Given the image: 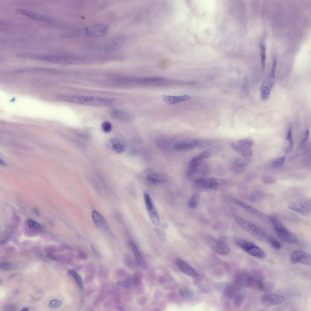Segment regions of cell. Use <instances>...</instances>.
I'll list each match as a JSON object with an SVG mask.
<instances>
[{"label":"cell","mask_w":311,"mask_h":311,"mask_svg":"<svg viewBox=\"0 0 311 311\" xmlns=\"http://www.w3.org/2000/svg\"><path fill=\"white\" fill-rule=\"evenodd\" d=\"M28 224L29 226L31 227L36 228L39 227V224L38 223L32 220H29Z\"/></svg>","instance_id":"cell-48"},{"label":"cell","mask_w":311,"mask_h":311,"mask_svg":"<svg viewBox=\"0 0 311 311\" xmlns=\"http://www.w3.org/2000/svg\"><path fill=\"white\" fill-rule=\"evenodd\" d=\"M21 310L24 311H27L28 310V309L27 308L25 307V308H22V309Z\"/></svg>","instance_id":"cell-50"},{"label":"cell","mask_w":311,"mask_h":311,"mask_svg":"<svg viewBox=\"0 0 311 311\" xmlns=\"http://www.w3.org/2000/svg\"><path fill=\"white\" fill-rule=\"evenodd\" d=\"M132 279L128 278L120 283V285L122 286L127 287L129 286L132 282Z\"/></svg>","instance_id":"cell-45"},{"label":"cell","mask_w":311,"mask_h":311,"mask_svg":"<svg viewBox=\"0 0 311 311\" xmlns=\"http://www.w3.org/2000/svg\"><path fill=\"white\" fill-rule=\"evenodd\" d=\"M203 159L199 154L195 156L191 159L186 171V175L188 177L191 176L194 174Z\"/></svg>","instance_id":"cell-20"},{"label":"cell","mask_w":311,"mask_h":311,"mask_svg":"<svg viewBox=\"0 0 311 311\" xmlns=\"http://www.w3.org/2000/svg\"><path fill=\"white\" fill-rule=\"evenodd\" d=\"M179 292L182 296L186 298L190 297L193 295L192 292L186 289L183 288L180 289Z\"/></svg>","instance_id":"cell-38"},{"label":"cell","mask_w":311,"mask_h":311,"mask_svg":"<svg viewBox=\"0 0 311 311\" xmlns=\"http://www.w3.org/2000/svg\"><path fill=\"white\" fill-rule=\"evenodd\" d=\"M229 8H230V7H229ZM228 12H229V11H228ZM226 20H227V19H226Z\"/></svg>","instance_id":"cell-54"},{"label":"cell","mask_w":311,"mask_h":311,"mask_svg":"<svg viewBox=\"0 0 311 311\" xmlns=\"http://www.w3.org/2000/svg\"><path fill=\"white\" fill-rule=\"evenodd\" d=\"M208 242L212 250L220 255H227L230 253L229 246L221 240L211 237L208 239Z\"/></svg>","instance_id":"cell-10"},{"label":"cell","mask_w":311,"mask_h":311,"mask_svg":"<svg viewBox=\"0 0 311 311\" xmlns=\"http://www.w3.org/2000/svg\"><path fill=\"white\" fill-rule=\"evenodd\" d=\"M288 141H289V145L288 146L286 149V151L287 153L289 152L292 150L293 148L294 145L293 141L292 138V137L290 138Z\"/></svg>","instance_id":"cell-46"},{"label":"cell","mask_w":311,"mask_h":311,"mask_svg":"<svg viewBox=\"0 0 311 311\" xmlns=\"http://www.w3.org/2000/svg\"><path fill=\"white\" fill-rule=\"evenodd\" d=\"M16 306L15 305L13 304H8L4 306V309L5 310H15Z\"/></svg>","instance_id":"cell-47"},{"label":"cell","mask_w":311,"mask_h":311,"mask_svg":"<svg viewBox=\"0 0 311 311\" xmlns=\"http://www.w3.org/2000/svg\"><path fill=\"white\" fill-rule=\"evenodd\" d=\"M292 137V128H290L288 131L286 139L287 140H288L290 138Z\"/></svg>","instance_id":"cell-49"},{"label":"cell","mask_w":311,"mask_h":311,"mask_svg":"<svg viewBox=\"0 0 311 311\" xmlns=\"http://www.w3.org/2000/svg\"><path fill=\"white\" fill-rule=\"evenodd\" d=\"M190 98L188 95L178 96L163 95L162 97V100L165 103L169 104H174L186 101L189 100Z\"/></svg>","instance_id":"cell-21"},{"label":"cell","mask_w":311,"mask_h":311,"mask_svg":"<svg viewBox=\"0 0 311 311\" xmlns=\"http://www.w3.org/2000/svg\"><path fill=\"white\" fill-rule=\"evenodd\" d=\"M142 278V274L141 272H136L133 276L132 280L134 285L136 286H139L141 283Z\"/></svg>","instance_id":"cell-32"},{"label":"cell","mask_w":311,"mask_h":311,"mask_svg":"<svg viewBox=\"0 0 311 311\" xmlns=\"http://www.w3.org/2000/svg\"><path fill=\"white\" fill-rule=\"evenodd\" d=\"M175 263L180 270L187 275L193 278L198 276L197 272L183 260L177 258L175 260Z\"/></svg>","instance_id":"cell-17"},{"label":"cell","mask_w":311,"mask_h":311,"mask_svg":"<svg viewBox=\"0 0 311 311\" xmlns=\"http://www.w3.org/2000/svg\"><path fill=\"white\" fill-rule=\"evenodd\" d=\"M238 141L251 146H252L254 144V142L252 140L248 138L241 139Z\"/></svg>","instance_id":"cell-42"},{"label":"cell","mask_w":311,"mask_h":311,"mask_svg":"<svg viewBox=\"0 0 311 311\" xmlns=\"http://www.w3.org/2000/svg\"><path fill=\"white\" fill-rule=\"evenodd\" d=\"M233 2H234V1H233ZM232 8H233V7H232ZM231 12H232V11H231ZM228 22H229V21H228Z\"/></svg>","instance_id":"cell-53"},{"label":"cell","mask_w":311,"mask_h":311,"mask_svg":"<svg viewBox=\"0 0 311 311\" xmlns=\"http://www.w3.org/2000/svg\"><path fill=\"white\" fill-rule=\"evenodd\" d=\"M15 10L17 13L32 19L45 22L50 21V20L46 17L30 10L19 8H16Z\"/></svg>","instance_id":"cell-19"},{"label":"cell","mask_w":311,"mask_h":311,"mask_svg":"<svg viewBox=\"0 0 311 311\" xmlns=\"http://www.w3.org/2000/svg\"><path fill=\"white\" fill-rule=\"evenodd\" d=\"M114 118L123 121H128L130 119V115L127 112L121 110H114L111 113Z\"/></svg>","instance_id":"cell-23"},{"label":"cell","mask_w":311,"mask_h":311,"mask_svg":"<svg viewBox=\"0 0 311 311\" xmlns=\"http://www.w3.org/2000/svg\"><path fill=\"white\" fill-rule=\"evenodd\" d=\"M0 267L1 268L5 270H8L10 269L11 266L10 264L7 262H4L0 263Z\"/></svg>","instance_id":"cell-44"},{"label":"cell","mask_w":311,"mask_h":311,"mask_svg":"<svg viewBox=\"0 0 311 311\" xmlns=\"http://www.w3.org/2000/svg\"><path fill=\"white\" fill-rule=\"evenodd\" d=\"M92 216L97 227H101L104 224L105 221L103 217L96 211L94 210L92 211Z\"/></svg>","instance_id":"cell-26"},{"label":"cell","mask_w":311,"mask_h":311,"mask_svg":"<svg viewBox=\"0 0 311 311\" xmlns=\"http://www.w3.org/2000/svg\"><path fill=\"white\" fill-rule=\"evenodd\" d=\"M147 180L153 184L162 183L166 180L165 176L161 173H152L148 174L146 177Z\"/></svg>","instance_id":"cell-22"},{"label":"cell","mask_w":311,"mask_h":311,"mask_svg":"<svg viewBox=\"0 0 311 311\" xmlns=\"http://www.w3.org/2000/svg\"><path fill=\"white\" fill-rule=\"evenodd\" d=\"M144 200L146 207L148 213H151L155 211L156 209L154 207L151 198L147 193H145L144 195Z\"/></svg>","instance_id":"cell-27"},{"label":"cell","mask_w":311,"mask_h":311,"mask_svg":"<svg viewBox=\"0 0 311 311\" xmlns=\"http://www.w3.org/2000/svg\"><path fill=\"white\" fill-rule=\"evenodd\" d=\"M107 147L110 150L117 153H121L126 149L125 142L122 139L116 137L112 138L106 142Z\"/></svg>","instance_id":"cell-14"},{"label":"cell","mask_w":311,"mask_h":311,"mask_svg":"<svg viewBox=\"0 0 311 311\" xmlns=\"http://www.w3.org/2000/svg\"><path fill=\"white\" fill-rule=\"evenodd\" d=\"M285 160V156H283L274 160L271 163L272 167L274 168H278L282 165Z\"/></svg>","instance_id":"cell-33"},{"label":"cell","mask_w":311,"mask_h":311,"mask_svg":"<svg viewBox=\"0 0 311 311\" xmlns=\"http://www.w3.org/2000/svg\"><path fill=\"white\" fill-rule=\"evenodd\" d=\"M59 101L86 105L103 106L111 104V99L98 97L79 95H60L57 96Z\"/></svg>","instance_id":"cell-2"},{"label":"cell","mask_w":311,"mask_h":311,"mask_svg":"<svg viewBox=\"0 0 311 311\" xmlns=\"http://www.w3.org/2000/svg\"><path fill=\"white\" fill-rule=\"evenodd\" d=\"M214 16H213V17L211 16V17H213V18H212V21H214V20H214ZM212 17H211V18H212ZM215 18L216 19V18H215ZM214 26V25H213V31H212V36H211V39H212V33H213V30Z\"/></svg>","instance_id":"cell-51"},{"label":"cell","mask_w":311,"mask_h":311,"mask_svg":"<svg viewBox=\"0 0 311 311\" xmlns=\"http://www.w3.org/2000/svg\"><path fill=\"white\" fill-rule=\"evenodd\" d=\"M261 301L264 305L270 306L277 305L282 303L284 300L283 296L276 294H267L263 295Z\"/></svg>","instance_id":"cell-13"},{"label":"cell","mask_w":311,"mask_h":311,"mask_svg":"<svg viewBox=\"0 0 311 311\" xmlns=\"http://www.w3.org/2000/svg\"><path fill=\"white\" fill-rule=\"evenodd\" d=\"M242 90L247 94H248L249 93V83L246 77H244V79Z\"/></svg>","instance_id":"cell-40"},{"label":"cell","mask_w":311,"mask_h":311,"mask_svg":"<svg viewBox=\"0 0 311 311\" xmlns=\"http://www.w3.org/2000/svg\"><path fill=\"white\" fill-rule=\"evenodd\" d=\"M309 136V129H307L306 130L305 133V137L301 142V145L302 146L305 142L308 140Z\"/></svg>","instance_id":"cell-43"},{"label":"cell","mask_w":311,"mask_h":311,"mask_svg":"<svg viewBox=\"0 0 311 311\" xmlns=\"http://www.w3.org/2000/svg\"><path fill=\"white\" fill-rule=\"evenodd\" d=\"M224 179L212 178H200L195 179L193 183L195 188L200 191L212 190L217 189L226 182Z\"/></svg>","instance_id":"cell-6"},{"label":"cell","mask_w":311,"mask_h":311,"mask_svg":"<svg viewBox=\"0 0 311 311\" xmlns=\"http://www.w3.org/2000/svg\"><path fill=\"white\" fill-rule=\"evenodd\" d=\"M15 56L19 58L63 64L81 65L85 63L84 58L73 56H57L34 52H23L18 53Z\"/></svg>","instance_id":"cell-1"},{"label":"cell","mask_w":311,"mask_h":311,"mask_svg":"<svg viewBox=\"0 0 311 311\" xmlns=\"http://www.w3.org/2000/svg\"><path fill=\"white\" fill-rule=\"evenodd\" d=\"M127 39V36L125 34H118L111 38L104 44V49L108 52L116 51L124 45Z\"/></svg>","instance_id":"cell-9"},{"label":"cell","mask_w":311,"mask_h":311,"mask_svg":"<svg viewBox=\"0 0 311 311\" xmlns=\"http://www.w3.org/2000/svg\"><path fill=\"white\" fill-rule=\"evenodd\" d=\"M236 222L243 229L262 242L268 241V237L261 228L253 223L238 216L235 217Z\"/></svg>","instance_id":"cell-5"},{"label":"cell","mask_w":311,"mask_h":311,"mask_svg":"<svg viewBox=\"0 0 311 311\" xmlns=\"http://www.w3.org/2000/svg\"><path fill=\"white\" fill-rule=\"evenodd\" d=\"M275 82V78L269 76L262 83L261 88V96L263 100L269 97L270 92Z\"/></svg>","instance_id":"cell-18"},{"label":"cell","mask_w":311,"mask_h":311,"mask_svg":"<svg viewBox=\"0 0 311 311\" xmlns=\"http://www.w3.org/2000/svg\"><path fill=\"white\" fill-rule=\"evenodd\" d=\"M217 150L218 149L217 148H211L202 152L199 154L203 159L210 157L215 153Z\"/></svg>","instance_id":"cell-30"},{"label":"cell","mask_w":311,"mask_h":311,"mask_svg":"<svg viewBox=\"0 0 311 311\" xmlns=\"http://www.w3.org/2000/svg\"><path fill=\"white\" fill-rule=\"evenodd\" d=\"M199 199V195L197 193H193L188 201L189 207L193 209H196L197 206Z\"/></svg>","instance_id":"cell-28"},{"label":"cell","mask_w":311,"mask_h":311,"mask_svg":"<svg viewBox=\"0 0 311 311\" xmlns=\"http://www.w3.org/2000/svg\"><path fill=\"white\" fill-rule=\"evenodd\" d=\"M268 241L274 248L279 249L281 248V245L279 241L275 238L273 237H269L268 238Z\"/></svg>","instance_id":"cell-34"},{"label":"cell","mask_w":311,"mask_h":311,"mask_svg":"<svg viewBox=\"0 0 311 311\" xmlns=\"http://www.w3.org/2000/svg\"><path fill=\"white\" fill-rule=\"evenodd\" d=\"M235 242L239 247L252 256L260 259H263L266 257L265 252L251 242L238 238L235 240Z\"/></svg>","instance_id":"cell-7"},{"label":"cell","mask_w":311,"mask_h":311,"mask_svg":"<svg viewBox=\"0 0 311 311\" xmlns=\"http://www.w3.org/2000/svg\"><path fill=\"white\" fill-rule=\"evenodd\" d=\"M290 260L293 264L301 263L310 265L311 264V255L303 251L296 250L293 251L291 254Z\"/></svg>","instance_id":"cell-11"},{"label":"cell","mask_w":311,"mask_h":311,"mask_svg":"<svg viewBox=\"0 0 311 311\" xmlns=\"http://www.w3.org/2000/svg\"><path fill=\"white\" fill-rule=\"evenodd\" d=\"M311 199L306 197L300 198L290 203L289 208L296 213L303 215H309L311 212Z\"/></svg>","instance_id":"cell-8"},{"label":"cell","mask_w":311,"mask_h":311,"mask_svg":"<svg viewBox=\"0 0 311 311\" xmlns=\"http://www.w3.org/2000/svg\"><path fill=\"white\" fill-rule=\"evenodd\" d=\"M61 301L57 299H53L51 300L49 303V306L51 308L56 309L60 307L61 305Z\"/></svg>","instance_id":"cell-36"},{"label":"cell","mask_w":311,"mask_h":311,"mask_svg":"<svg viewBox=\"0 0 311 311\" xmlns=\"http://www.w3.org/2000/svg\"><path fill=\"white\" fill-rule=\"evenodd\" d=\"M277 64V60L276 58L273 59L272 66L269 75V76L271 77L275 78V73L276 69Z\"/></svg>","instance_id":"cell-37"},{"label":"cell","mask_w":311,"mask_h":311,"mask_svg":"<svg viewBox=\"0 0 311 311\" xmlns=\"http://www.w3.org/2000/svg\"><path fill=\"white\" fill-rule=\"evenodd\" d=\"M212 22H211V24H213V25H214V21H212ZM214 23H215V22H214ZM214 28H213V30H214ZM212 31H213V30H212ZM212 35H213V33H212ZM211 41H212V39H211ZM211 44H212V42H211Z\"/></svg>","instance_id":"cell-52"},{"label":"cell","mask_w":311,"mask_h":311,"mask_svg":"<svg viewBox=\"0 0 311 311\" xmlns=\"http://www.w3.org/2000/svg\"><path fill=\"white\" fill-rule=\"evenodd\" d=\"M225 292L226 294L228 296L233 297L236 295L237 290L235 286H229L226 288Z\"/></svg>","instance_id":"cell-35"},{"label":"cell","mask_w":311,"mask_h":311,"mask_svg":"<svg viewBox=\"0 0 311 311\" xmlns=\"http://www.w3.org/2000/svg\"><path fill=\"white\" fill-rule=\"evenodd\" d=\"M246 165V162L244 159L237 158L234 160L231 168L234 173H237L241 172Z\"/></svg>","instance_id":"cell-24"},{"label":"cell","mask_w":311,"mask_h":311,"mask_svg":"<svg viewBox=\"0 0 311 311\" xmlns=\"http://www.w3.org/2000/svg\"><path fill=\"white\" fill-rule=\"evenodd\" d=\"M131 245L137 263L140 267H145V262L137 246L133 242H131Z\"/></svg>","instance_id":"cell-25"},{"label":"cell","mask_w":311,"mask_h":311,"mask_svg":"<svg viewBox=\"0 0 311 311\" xmlns=\"http://www.w3.org/2000/svg\"><path fill=\"white\" fill-rule=\"evenodd\" d=\"M243 300V297L240 295L236 296L234 301V303L237 306H240Z\"/></svg>","instance_id":"cell-41"},{"label":"cell","mask_w":311,"mask_h":311,"mask_svg":"<svg viewBox=\"0 0 311 311\" xmlns=\"http://www.w3.org/2000/svg\"><path fill=\"white\" fill-rule=\"evenodd\" d=\"M68 273L73 277L74 279L77 284L79 287L82 290L84 289V285L82 278L79 274L72 269H69L68 271Z\"/></svg>","instance_id":"cell-29"},{"label":"cell","mask_w":311,"mask_h":311,"mask_svg":"<svg viewBox=\"0 0 311 311\" xmlns=\"http://www.w3.org/2000/svg\"><path fill=\"white\" fill-rule=\"evenodd\" d=\"M276 234L282 241L289 243H295L298 240L297 237L286 228L276 216L271 215L268 217Z\"/></svg>","instance_id":"cell-4"},{"label":"cell","mask_w":311,"mask_h":311,"mask_svg":"<svg viewBox=\"0 0 311 311\" xmlns=\"http://www.w3.org/2000/svg\"><path fill=\"white\" fill-rule=\"evenodd\" d=\"M230 146L240 155L244 156H248L252 154L251 146L238 141L236 142H230Z\"/></svg>","instance_id":"cell-16"},{"label":"cell","mask_w":311,"mask_h":311,"mask_svg":"<svg viewBox=\"0 0 311 311\" xmlns=\"http://www.w3.org/2000/svg\"><path fill=\"white\" fill-rule=\"evenodd\" d=\"M108 29L109 26L107 24L97 23L76 29L69 34L71 37L98 38L105 35Z\"/></svg>","instance_id":"cell-3"},{"label":"cell","mask_w":311,"mask_h":311,"mask_svg":"<svg viewBox=\"0 0 311 311\" xmlns=\"http://www.w3.org/2000/svg\"><path fill=\"white\" fill-rule=\"evenodd\" d=\"M233 200L238 206L256 217L262 220H267L265 215L255 207L238 199L234 198Z\"/></svg>","instance_id":"cell-15"},{"label":"cell","mask_w":311,"mask_h":311,"mask_svg":"<svg viewBox=\"0 0 311 311\" xmlns=\"http://www.w3.org/2000/svg\"><path fill=\"white\" fill-rule=\"evenodd\" d=\"M261 70L263 71L265 67V62L266 60V46L263 44L261 45Z\"/></svg>","instance_id":"cell-31"},{"label":"cell","mask_w":311,"mask_h":311,"mask_svg":"<svg viewBox=\"0 0 311 311\" xmlns=\"http://www.w3.org/2000/svg\"><path fill=\"white\" fill-rule=\"evenodd\" d=\"M101 127L103 131L105 132H110L112 129L111 124L108 121H105L103 122Z\"/></svg>","instance_id":"cell-39"},{"label":"cell","mask_w":311,"mask_h":311,"mask_svg":"<svg viewBox=\"0 0 311 311\" xmlns=\"http://www.w3.org/2000/svg\"><path fill=\"white\" fill-rule=\"evenodd\" d=\"M203 143L202 141L197 139L182 141L174 143L173 148L176 152H183L190 151Z\"/></svg>","instance_id":"cell-12"}]
</instances>
